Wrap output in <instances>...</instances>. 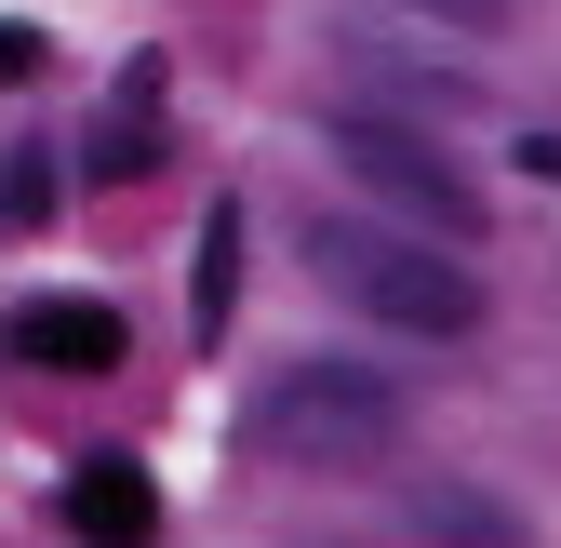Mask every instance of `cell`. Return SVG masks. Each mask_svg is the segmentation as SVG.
<instances>
[{
  "mask_svg": "<svg viewBox=\"0 0 561 548\" xmlns=\"http://www.w3.org/2000/svg\"><path fill=\"white\" fill-rule=\"evenodd\" d=\"M254 455L308 468V482H375V468H401V388L362 362H295L254 388Z\"/></svg>",
  "mask_w": 561,
  "mask_h": 548,
  "instance_id": "obj_1",
  "label": "cell"
},
{
  "mask_svg": "<svg viewBox=\"0 0 561 548\" xmlns=\"http://www.w3.org/2000/svg\"><path fill=\"white\" fill-rule=\"evenodd\" d=\"M308 267H321V295H347L388 334H468L481 321L468 267H442L414 228H375V215H308Z\"/></svg>",
  "mask_w": 561,
  "mask_h": 548,
  "instance_id": "obj_2",
  "label": "cell"
},
{
  "mask_svg": "<svg viewBox=\"0 0 561 548\" xmlns=\"http://www.w3.org/2000/svg\"><path fill=\"white\" fill-rule=\"evenodd\" d=\"M321 161H347L414 241H442V254H468L481 228H495V215H481V187L428 148V121H388V107H347V94H334V107H321Z\"/></svg>",
  "mask_w": 561,
  "mask_h": 548,
  "instance_id": "obj_3",
  "label": "cell"
},
{
  "mask_svg": "<svg viewBox=\"0 0 561 548\" xmlns=\"http://www.w3.org/2000/svg\"><path fill=\"white\" fill-rule=\"evenodd\" d=\"M0 349H14L27 375H121L134 362V321L107 295H27L14 321H0Z\"/></svg>",
  "mask_w": 561,
  "mask_h": 548,
  "instance_id": "obj_4",
  "label": "cell"
},
{
  "mask_svg": "<svg viewBox=\"0 0 561 548\" xmlns=\"http://www.w3.org/2000/svg\"><path fill=\"white\" fill-rule=\"evenodd\" d=\"M67 535H81V548H148L161 535V482L134 455H81V468H67Z\"/></svg>",
  "mask_w": 561,
  "mask_h": 548,
  "instance_id": "obj_5",
  "label": "cell"
},
{
  "mask_svg": "<svg viewBox=\"0 0 561 548\" xmlns=\"http://www.w3.org/2000/svg\"><path fill=\"white\" fill-rule=\"evenodd\" d=\"M161 81H174L161 54H134L121 81H107V107H94V174L134 187V174H161V161H174V148H161Z\"/></svg>",
  "mask_w": 561,
  "mask_h": 548,
  "instance_id": "obj_6",
  "label": "cell"
},
{
  "mask_svg": "<svg viewBox=\"0 0 561 548\" xmlns=\"http://www.w3.org/2000/svg\"><path fill=\"white\" fill-rule=\"evenodd\" d=\"M187 321H201V349L241 321V201H215L201 241H187Z\"/></svg>",
  "mask_w": 561,
  "mask_h": 548,
  "instance_id": "obj_7",
  "label": "cell"
},
{
  "mask_svg": "<svg viewBox=\"0 0 561 548\" xmlns=\"http://www.w3.org/2000/svg\"><path fill=\"white\" fill-rule=\"evenodd\" d=\"M414 535H442V548H522V509L468 495V482H428V495H414Z\"/></svg>",
  "mask_w": 561,
  "mask_h": 548,
  "instance_id": "obj_8",
  "label": "cell"
},
{
  "mask_svg": "<svg viewBox=\"0 0 561 548\" xmlns=\"http://www.w3.org/2000/svg\"><path fill=\"white\" fill-rule=\"evenodd\" d=\"M54 215V148H0V228H41Z\"/></svg>",
  "mask_w": 561,
  "mask_h": 548,
  "instance_id": "obj_9",
  "label": "cell"
},
{
  "mask_svg": "<svg viewBox=\"0 0 561 548\" xmlns=\"http://www.w3.org/2000/svg\"><path fill=\"white\" fill-rule=\"evenodd\" d=\"M428 27H468V41H495V27H522V0H414Z\"/></svg>",
  "mask_w": 561,
  "mask_h": 548,
  "instance_id": "obj_10",
  "label": "cell"
},
{
  "mask_svg": "<svg viewBox=\"0 0 561 548\" xmlns=\"http://www.w3.org/2000/svg\"><path fill=\"white\" fill-rule=\"evenodd\" d=\"M41 67H54V41H41L27 14H0V94H14V81H41Z\"/></svg>",
  "mask_w": 561,
  "mask_h": 548,
  "instance_id": "obj_11",
  "label": "cell"
},
{
  "mask_svg": "<svg viewBox=\"0 0 561 548\" xmlns=\"http://www.w3.org/2000/svg\"><path fill=\"white\" fill-rule=\"evenodd\" d=\"M522 161H535V174H548V187H561V134H535V148H522Z\"/></svg>",
  "mask_w": 561,
  "mask_h": 548,
  "instance_id": "obj_12",
  "label": "cell"
}]
</instances>
